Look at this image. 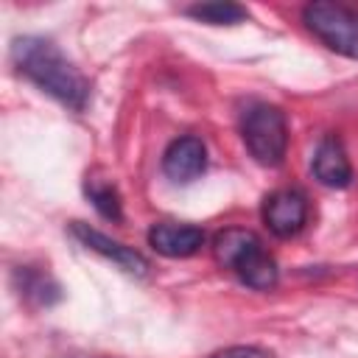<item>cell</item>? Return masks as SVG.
Wrapping results in <instances>:
<instances>
[{
    "instance_id": "obj_1",
    "label": "cell",
    "mask_w": 358,
    "mask_h": 358,
    "mask_svg": "<svg viewBox=\"0 0 358 358\" xmlns=\"http://www.w3.org/2000/svg\"><path fill=\"white\" fill-rule=\"evenodd\" d=\"M11 59H14V67L31 84H36L42 92H48L59 103L70 106L73 112H81L87 106L90 81L50 39L20 36L11 45Z\"/></svg>"
},
{
    "instance_id": "obj_2",
    "label": "cell",
    "mask_w": 358,
    "mask_h": 358,
    "mask_svg": "<svg viewBox=\"0 0 358 358\" xmlns=\"http://www.w3.org/2000/svg\"><path fill=\"white\" fill-rule=\"evenodd\" d=\"M213 255L224 268L235 271V277L255 291H268L277 285V263L252 229L229 227L218 232L213 241Z\"/></svg>"
},
{
    "instance_id": "obj_3",
    "label": "cell",
    "mask_w": 358,
    "mask_h": 358,
    "mask_svg": "<svg viewBox=\"0 0 358 358\" xmlns=\"http://www.w3.org/2000/svg\"><path fill=\"white\" fill-rule=\"evenodd\" d=\"M241 137L257 165L277 168L288 151V123L282 109L271 103H252L241 115Z\"/></svg>"
},
{
    "instance_id": "obj_4",
    "label": "cell",
    "mask_w": 358,
    "mask_h": 358,
    "mask_svg": "<svg viewBox=\"0 0 358 358\" xmlns=\"http://www.w3.org/2000/svg\"><path fill=\"white\" fill-rule=\"evenodd\" d=\"M305 28L330 50L358 59V8L344 3H308L302 8Z\"/></svg>"
},
{
    "instance_id": "obj_5",
    "label": "cell",
    "mask_w": 358,
    "mask_h": 358,
    "mask_svg": "<svg viewBox=\"0 0 358 358\" xmlns=\"http://www.w3.org/2000/svg\"><path fill=\"white\" fill-rule=\"evenodd\" d=\"M305 221H308V199H305V193H299L294 187H282V190H274L271 196H266V201H263V224L277 238L296 235L305 227Z\"/></svg>"
},
{
    "instance_id": "obj_6",
    "label": "cell",
    "mask_w": 358,
    "mask_h": 358,
    "mask_svg": "<svg viewBox=\"0 0 358 358\" xmlns=\"http://www.w3.org/2000/svg\"><path fill=\"white\" fill-rule=\"evenodd\" d=\"M204 168H207V148L193 134L173 140L162 154V173L171 182H182V185L193 182L204 173Z\"/></svg>"
},
{
    "instance_id": "obj_7",
    "label": "cell",
    "mask_w": 358,
    "mask_h": 358,
    "mask_svg": "<svg viewBox=\"0 0 358 358\" xmlns=\"http://www.w3.org/2000/svg\"><path fill=\"white\" fill-rule=\"evenodd\" d=\"M70 232H73V235L78 238V243H84L90 252H98L101 257L112 260V263H115V266H120L123 271L137 274V277H143V274L148 271V263H145V257H143L140 252H134L131 246H123V243H117V241L106 238L103 232L92 229L90 224L73 221V224H70Z\"/></svg>"
},
{
    "instance_id": "obj_8",
    "label": "cell",
    "mask_w": 358,
    "mask_h": 358,
    "mask_svg": "<svg viewBox=\"0 0 358 358\" xmlns=\"http://www.w3.org/2000/svg\"><path fill=\"white\" fill-rule=\"evenodd\" d=\"M204 232L193 224H173L159 221L148 229V246L165 257H190L201 249Z\"/></svg>"
},
{
    "instance_id": "obj_9",
    "label": "cell",
    "mask_w": 358,
    "mask_h": 358,
    "mask_svg": "<svg viewBox=\"0 0 358 358\" xmlns=\"http://www.w3.org/2000/svg\"><path fill=\"white\" fill-rule=\"evenodd\" d=\"M310 171L324 187H347L352 182V165L336 134H327L324 140H319L310 159Z\"/></svg>"
},
{
    "instance_id": "obj_10",
    "label": "cell",
    "mask_w": 358,
    "mask_h": 358,
    "mask_svg": "<svg viewBox=\"0 0 358 358\" xmlns=\"http://www.w3.org/2000/svg\"><path fill=\"white\" fill-rule=\"evenodd\" d=\"M84 193L87 199L95 204V210L109 218V221H120L123 218V210H120V193L115 187L112 179L106 176H98V173H90L87 182H84Z\"/></svg>"
},
{
    "instance_id": "obj_11",
    "label": "cell",
    "mask_w": 358,
    "mask_h": 358,
    "mask_svg": "<svg viewBox=\"0 0 358 358\" xmlns=\"http://www.w3.org/2000/svg\"><path fill=\"white\" fill-rule=\"evenodd\" d=\"M187 14L210 25H235L246 20V8L238 3H199V6H190Z\"/></svg>"
},
{
    "instance_id": "obj_12",
    "label": "cell",
    "mask_w": 358,
    "mask_h": 358,
    "mask_svg": "<svg viewBox=\"0 0 358 358\" xmlns=\"http://www.w3.org/2000/svg\"><path fill=\"white\" fill-rule=\"evenodd\" d=\"M20 274H22V285H20V288L25 291V296H36V302H39V305H48L50 299H56V296H59V294H56L59 288H56L45 274L31 271V268H22Z\"/></svg>"
},
{
    "instance_id": "obj_13",
    "label": "cell",
    "mask_w": 358,
    "mask_h": 358,
    "mask_svg": "<svg viewBox=\"0 0 358 358\" xmlns=\"http://www.w3.org/2000/svg\"><path fill=\"white\" fill-rule=\"evenodd\" d=\"M213 358H271L266 350L260 347H246V344H235V347H227L221 352H215Z\"/></svg>"
}]
</instances>
